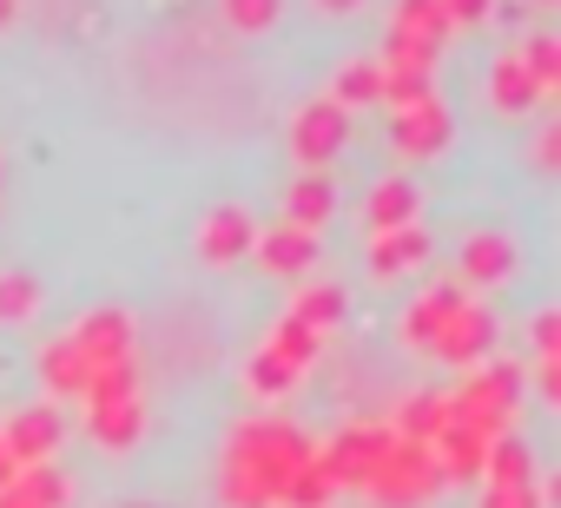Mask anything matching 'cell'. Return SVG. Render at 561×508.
Returning <instances> with one entry per match:
<instances>
[{
	"instance_id": "1",
	"label": "cell",
	"mask_w": 561,
	"mask_h": 508,
	"mask_svg": "<svg viewBox=\"0 0 561 508\" xmlns=\"http://www.w3.org/2000/svg\"><path fill=\"white\" fill-rule=\"evenodd\" d=\"M318 455V442L285 423V416H251L231 429L225 469H218V495L225 508H277V488H285L305 462Z\"/></svg>"
},
{
	"instance_id": "2",
	"label": "cell",
	"mask_w": 561,
	"mask_h": 508,
	"mask_svg": "<svg viewBox=\"0 0 561 508\" xmlns=\"http://www.w3.org/2000/svg\"><path fill=\"white\" fill-rule=\"evenodd\" d=\"M383 508H423L436 488H443V469H436V455H430V442H390L383 449V462H377V475L364 482Z\"/></svg>"
},
{
	"instance_id": "3",
	"label": "cell",
	"mask_w": 561,
	"mask_h": 508,
	"mask_svg": "<svg viewBox=\"0 0 561 508\" xmlns=\"http://www.w3.org/2000/svg\"><path fill=\"white\" fill-rule=\"evenodd\" d=\"M390 442H397L390 423H351V429H337V442L318 449V462H324L331 488H364V482L377 475V462H383Z\"/></svg>"
},
{
	"instance_id": "4",
	"label": "cell",
	"mask_w": 561,
	"mask_h": 508,
	"mask_svg": "<svg viewBox=\"0 0 561 508\" xmlns=\"http://www.w3.org/2000/svg\"><path fill=\"white\" fill-rule=\"evenodd\" d=\"M344 146H351V113H344L337 100H305V106L291 113V159H298L305 172H324Z\"/></svg>"
},
{
	"instance_id": "5",
	"label": "cell",
	"mask_w": 561,
	"mask_h": 508,
	"mask_svg": "<svg viewBox=\"0 0 561 508\" xmlns=\"http://www.w3.org/2000/svg\"><path fill=\"white\" fill-rule=\"evenodd\" d=\"M449 132H456V119H449L443 100H423V106L390 113V146H397V159H436V152L449 146Z\"/></svg>"
},
{
	"instance_id": "6",
	"label": "cell",
	"mask_w": 561,
	"mask_h": 508,
	"mask_svg": "<svg viewBox=\"0 0 561 508\" xmlns=\"http://www.w3.org/2000/svg\"><path fill=\"white\" fill-rule=\"evenodd\" d=\"M430 350H436L449 370H476V363L495 350V318H489L482 304H462V311L436 331V344H430Z\"/></svg>"
},
{
	"instance_id": "7",
	"label": "cell",
	"mask_w": 561,
	"mask_h": 508,
	"mask_svg": "<svg viewBox=\"0 0 561 508\" xmlns=\"http://www.w3.org/2000/svg\"><path fill=\"white\" fill-rule=\"evenodd\" d=\"M515 265H522V251H515V238L508 231H469L462 238V251H456V272H462V285H508L515 278Z\"/></svg>"
},
{
	"instance_id": "8",
	"label": "cell",
	"mask_w": 561,
	"mask_h": 508,
	"mask_svg": "<svg viewBox=\"0 0 561 508\" xmlns=\"http://www.w3.org/2000/svg\"><path fill=\"white\" fill-rule=\"evenodd\" d=\"M60 436H67V423H60V409H54V403L14 409V416H8V429H0V442H8V455H14L21 469H27V462H54Z\"/></svg>"
},
{
	"instance_id": "9",
	"label": "cell",
	"mask_w": 561,
	"mask_h": 508,
	"mask_svg": "<svg viewBox=\"0 0 561 508\" xmlns=\"http://www.w3.org/2000/svg\"><path fill=\"white\" fill-rule=\"evenodd\" d=\"M251 244H257V224H251V211L244 205H218L205 224H198V258L205 265H238V258H251Z\"/></svg>"
},
{
	"instance_id": "10",
	"label": "cell",
	"mask_w": 561,
	"mask_h": 508,
	"mask_svg": "<svg viewBox=\"0 0 561 508\" xmlns=\"http://www.w3.org/2000/svg\"><path fill=\"white\" fill-rule=\"evenodd\" d=\"M87 363H119V357H133V318L119 311V304H100V311H87L80 324H73V337H67Z\"/></svg>"
},
{
	"instance_id": "11",
	"label": "cell",
	"mask_w": 561,
	"mask_h": 508,
	"mask_svg": "<svg viewBox=\"0 0 561 508\" xmlns=\"http://www.w3.org/2000/svg\"><path fill=\"white\" fill-rule=\"evenodd\" d=\"M251 258H257L271 278H305V272L318 265V231H298V224H271V231H257Z\"/></svg>"
},
{
	"instance_id": "12",
	"label": "cell",
	"mask_w": 561,
	"mask_h": 508,
	"mask_svg": "<svg viewBox=\"0 0 561 508\" xmlns=\"http://www.w3.org/2000/svg\"><path fill=\"white\" fill-rule=\"evenodd\" d=\"M469 304V285H456V278H443V285H430L410 311H403V344H416V350H430L436 344V331L456 318Z\"/></svg>"
},
{
	"instance_id": "13",
	"label": "cell",
	"mask_w": 561,
	"mask_h": 508,
	"mask_svg": "<svg viewBox=\"0 0 561 508\" xmlns=\"http://www.w3.org/2000/svg\"><path fill=\"white\" fill-rule=\"evenodd\" d=\"M423 258H430V231H423V224H403V231H377V238H370V278L416 272Z\"/></svg>"
},
{
	"instance_id": "14",
	"label": "cell",
	"mask_w": 561,
	"mask_h": 508,
	"mask_svg": "<svg viewBox=\"0 0 561 508\" xmlns=\"http://www.w3.org/2000/svg\"><path fill=\"white\" fill-rule=\"evenodd\" d=\"M331 211H337V185H331V172H298L291 192H285V224L318 231Z\"/></svg>"
},
{
	"instance_id": "15",
	"label": "cell",
	"mask_w": 561,
	"mask_h": 508,
	"mask_svg": "<svg viewBox=\"0 0 561 508\" xmlns=\"http://www.w3.org/2000/svg\"><path fill=\"white\" fill-rule=\"evenodd\" d=\"M87 436H93L100 449H133V442L146 436V403L126 396V403H100V409H87Z\"/></svg>"
},
{
	"instance_id": "16",
	"label": "cell",
	"mask_w": 561,
	"mask_h": 508,
	"mask_svg": "<svg viewBox=\"0 0 561 508\" xmlns=\"http://www.w3.org/2000/svg\"><path fill=\"white\" fill-rule=\"evenodd\" d=\"M430 455H436V469H443V482H482V455H489V442L449 423V429H443V436L430 442Z\"/></svg>"
},
{
	"instance_id": "17",
	"label": "cell",
	"mask_w": 561,
	"mask_h": 508,
	"mask_svg": "<svg viewBox=\"0 0 561 508\" xmlns=\"http://www.w3.org/2000/svg\"><path fill=\"white\" fill-rule=\"evenodd\" d=\"M489 106H495V113H535V106H541V86L528 80V67H522L515 54H502V60L489 67Z\"/></svg>"
},
{
	"instance_id": "18",
	"label": "cell",
	"mask_w": 561,
	"mask_h": 508,
	"mask_svg": "<svg viewBox=\"0 0 561 508\" xmlns=\"http://www.w3.org/2000/svg\"><path fill=\"white\" fill-rule=\"evenodd\" d=\"M403 442H436L443 429H449V396L443 390H416V396H403V409H397V423H390Z\"/></svg>"
},
{
	"instance_id": "19",
	"label": "cell",
	"mask_w": 561,
	"mask_h": 508,
	"mask_svg": "<svg viewBox=\"0 0 561 508\" xmlns=\"http://www.w3.org/2000/svg\"><path fill=\"white\" fill-rule=\"evenodd\" d=\"M416 185L410 178H383L370 198H364V218H370V231H403V224H416Z\"/></svg>"
},
{
	"instance_id": "20",
	"label": "cell",
	"mask_w": 561,
	"mask_h": 508,
	"mask_svg": "<svg viewBox=\"0 0 561 508\" xmlns=\"http://www.w3.org/2000/svg\"><path fill=\"white\" fill-rule=\"evenodd\" d=\"M126 396H139V357H119V363H93V370H87V390H80L87 409L126 403Z\"/></svg>"
},
{
	"instance_id": "21",
	"label": "cell",
	"mask_w": 561,
	"mask_h": 508,
	"mask_svg": "<svg viewBox=\"0 0 561 508\" xmlns=\"http://www.w3.org/2000/svg\"><path fill=\"white\" fill-rule=\"evenodd\" d=\"M390 27L397 34H416V41H430V47H443L456 27H449V14H443V0H397L390 8Z\"/></svg>"
},
{
	"instance_id": "22",
	"label": "cell",
	"mask_w": 561,
	"mask_h": 508,
	"mask_svg": "<svg viewBox=\"0 0 561 508\" xmlns=\"http://www.w3.org/2000/svg\"><path fill=\"white\" fill-rule=\"evenodd\" d=\"M377 93H383V67H377V60H344L324 100H337V106L351 113V106H377Z\"/></svg>"
},
{
	"instance_id": "23",
	"label": "cell",
	"mask_w": 561,
	"mask_h": 508,
	"mask_svg": "<svg viewBox=\"0 0 561 508\" xmlns=\"http://www.w3.org/2000/svg\"><path fill=\"white\" fill-rule=\"evenodd\" d=\"M87 370H93V363H87L67 337H54V344L41 350V377H47L54 396H80V390H87Z\"/></svg>"
},
{
	"instance_id": "24",
	"label": "cell",
	"mask_w": 561,
	"mask_h": 508,
	"mask_svg": "<svg viewBox=\"0 0 561 508\" xmlns=\"http://www.w3.org/2000/svg\"><path fill=\"white\" fill-rule=\"evenodd\" d=\"M482 482H535V449H528L515 429L495 436L489 455H482Z\"/></svg>"
},
{
	"instance_id": "25",
	"label": "cell",
	"mask_w": 561,
	"mask_h": 508,
	"mask_svg": "<svg viewBox=\"0 0 561 508\" xmlns=\"http://www.w3.org/2000/svg\"><path fill=\"white\" fill-rule=\"evenodd\" d=\"M515 60L528 67V80L541 86V100H554V93H561V41H554L548 27H535V34H528V47H522Z\"/></svg>"
},
{
	"instance_id": "26",
	"label": "cell",
	"mask_w": 561,
	"mask_h": 508,
	"mask_svg": "<svg viewBox=\"0 0 561 508\" xmlns=\"http://www.w3.org/2000/svg\"><path fill=\"white\" fill-rule=\"evenodd\" d=\"M291 318L324 337V331H337V318H344V291H337V285H305V291L291 298Z\"/></svg>"
},
{
	"instance_id": "27",
	"label": "cell",
	"mask_w": 561,
	"mask_h": 508,
	"mask_svg": "<svg viewBox=\"0 0 561 508\" xmlns=\"http://www.w3.org/2000/svg\"><path fill=\"white\" fill-rule=\"evenodd\" d=\"M331 495H337V488H331L324 462L311 455V462H305V469H298L285 488H277V508H331Z\"/></svg>"
},
{
	"instance_id": "28",
	"label": "cell",
	"mask_w": 561,
	"mask_h": 508,
	"mask_svg": "<svg viewBox=\"0 0 561 508\" xmlns=\"http://www.w3.org/2000/svg\"><path fill=\"white\" fill-rule=\"evenodd\" d=\"M298 377H305V370H291V363L277 357L271 344H264V350L244 363V383H251V396H285V390H298Z\"/></svg>"
},
{
	"instance_id": "29",
	"label": "cell",
	"mask_w": 561,
	"mask_h": 508,
	"mask_svg": "<svg viewBox=\"0 0 561 508\" xmlns=\"http://www.w3.org/2000/svg\"><path fill=\"white\" fill-rule=\"evenodd\" d=\"M14 488H21L34 508H67V495H73V482H67L54 462H27V469L14 475Z\"/></svg>"
},
{
	"instance_id": "30",
	"label": "cell",
	"mask_w": 561,
	"mask_h": 508,
	"mask_svg": "<svg viewBox=\"0 0 561 508\" xmlns=\"http://www.w3.org/2000/svg\"><path fill=\"white\" fill-rule=\"evenodd\" d=\"M318 344H324V337H318V331H305V324H298L291 311L277 318V331H271V350L285 357L291 370H311V363H318Z\"/></svg>"
},
{
	"instance_id": "31",
	"label": "cell",
	"mask_w": 561,
	"mask_h": 508,
	"mask_svg": "<svg viewBox=\"0 0 561 508\" xmlns=\"http://www.w3.org/2000/svg\"><path fill=\"white\" fill-rule=\"evenodd\" d=\"M34 311H41L34 272H0V324H27Z\"/></svg>"
},
{
	"instance_id": "32",
	"label": "cell",
	"mask_w": 561,
	"mask_h": 508,
	"mask_svg": "<svg viewBox=\"0 0 561 508\" xmlns=\"http://www.w3.org/2000/svg\"><path fill=\"white\" fill-rule=\"evenodd\" d=\"M218 14L231 34H271L277 14H285V0H218Z\"/></svg>"
},
{
	"instance_id": "33",
	"label": "cell",
	"mask_w": 561,
	"mask_h": 508,
	"mask_svg": "<svg viewBox=\"0 0 561 508\" xmlns=\"http://www.w3.org/2000/svg\"><path fill=\"white\" fill-rule=\"evenodd\" d=\"M390 113H403V106H423V100H436V80L430 73H410V67H383V93H377Z\"/></svg>"
},
{
	"instance_id": "34",
	"label": "cell",
	"mask_w": 561,
	"mask_h": 508,
	"mask_svg": "<svg viewBox=\"0 0 561 508\" xmlns=\"http://www.w3.org/2000/svg\"><path fill=\"white\" fill-rule=\"evenodd\" d=\"M377 67H410V73H430L436 67V47L430 41H416V34H397L390 27V41H383V60Z\"/></svg>"
},
{
	"instance_id": "35",
	"label": "cell",
	"mask_w": 561,
	"mask_h": 508,
	"mask_svg": "<svg viewBox=\"0 0 561 508\" xmlns=\"http://www.w3.org/2000/svg\"><path fill=\"white\" fill-rule=\"evenodd\" d=\"M482 508H548L535 482H489L482 488Z\"/></svg>"
},
{
	"instance_id": "36",
	"label": "cell",
	"mask_w": 561,
	"mask_h": 508,
	"mask_svg": "<svg viewBox=\"0 0 561 508\" xmlns=\"http://www.w3.org/2000/svg\"><path fill=\"white\" fill-rule=\"evenodd\" d=\"M528 344H535V357H561V311H554V304H548V311H535Z\"/></svg>"
},
{
	"instance_id": "37",
	"label": "cell",
	"mask_w": 561,
	"mask_h": 508,
	"mask_svg": "<svg viewBox=\"0 0 561 508\" xmlns=\"http://www.w3.org/2000/svg\"><path fill=\"white\" fill-rule=\"evenodd\" d=\"M443 14H449V27H482L495 14V0H443Z\"/></svg>"
},
{
	"instance_id": "38",
	"label": "cell",
	"mask_w": 561,
	"mask_h": 508,
	"mask_svg": "<svg viewBox=\"0 0 561 508\" xmlns=\"http://www.w3.org/2000/svg\"><path fill=\"white\" fill-rule=\"evenodd\" d=\"M535 390L541 403H561V357H535Z\"/></svg>"
},
{
	"instance_id": "39",
	"label": "cell",
	"mask_w": 561,
	"mask_h": 508,
	"mask_svg": "<svg viewBox=\"0 0 561 508\" xmlns=\"http://www.w3.org/2000/svg\"><path fill=\"white\" fill-rule=\"evenodd\" d=\"M535 165H541V172L561 165V126H541V132H535Z\"/></svg>"
},
{
	"instance_id": "40",
	"label": "cell",
	"mask_w": 561,
	"mask_h": 508,
	"mask_svg": "<svg viewBox=\"0 0 561 508\" xmlns=\"http://www.w3.org/2000/svg\"><path fill=\"white\" fill-rule=\"evenodd\" d=\"M311 8H318V14H357L364 0H311Z\"/></svg>"
},
{
	"instance_id": "41",
	"label": "cell",
	"mask_w": 561,
	"mask_h": 508,
	"mask_svg": "<svg viewBox=\"0 0 561 508\" xmlns=\"http://www.w3.org/2000/svg\"><path fill=\"white\" fill-rule=\"evenodd\" d=\"M14 475H21V462L8 455V442H0V488H14Z\"/></svg>"
},
{
	"instance_id": "42",
	"label": "cell",
	"mask_w": 561,
	"mask_h": 508,
	"mask_svg": "<svg viewBox=\"0 0 561 508\" xmlns=\"http://www.w3.org/2000/svg\"><path fill=\"white\" fill-rule=\"evenodd\" d=\"M0 508H34V501H27L21 488H0Z\"/></svg>"
},
{
	"instance_id": "43",
	"label": "cell",
	"mask_w": 561,
	"mask_h": 508,
	"mask_svg": "<svg viewBox=\"0 0 561 508\" xmlns=\"http://www.w3.org/2000/svg\"><path fill=\"white\" fill-rule=\"evenodd\" d=\"M14 14H21V0H0V27H14Z\"/></svg>"
},
{
	"instance_id": "44",
	"label": "cell",
	"mask_w": 561,
	"mask_h": 508,
	"mask_svg": "<svg viewBox=\"0 0 561 508\" xmlns=\"http://www.w3.org/2000/svg\"><path fill=\"white\" fill-rule=\"evenodd\" d=\"M535 8H554V0H535Z\"/></svg>"
}]
</instances>
